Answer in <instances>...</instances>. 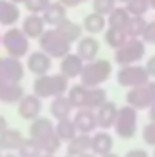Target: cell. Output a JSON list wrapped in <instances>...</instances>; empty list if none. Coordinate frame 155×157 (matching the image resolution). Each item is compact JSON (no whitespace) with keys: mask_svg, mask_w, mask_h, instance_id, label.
I'll list each match as a JSON object with an SVG mask.
<instances>
[{"mask_svg":"<svg viewBox=\"0 0 155 157\" xmlns=\"http://www.w3.org/2000/svg\"><path fill=\"white\" fill-rule=\"evenodd\" d=\"M80 157H99V155H95L93 152H86V154H82Z\"/></svg>","mask_w":155,"mask_h":157,"instance_id":"cell-44","label":"cell"},{"mask_svg":"<svg viewBox=\"0 0 155 157\" xmlns=\"http://www.w3.org/2000/svg\"><path fill=\"white\" fill-rule=\"evenodd\" d=\"M124 157H150V155H148V152H144V150L133 148V150H130V152H128Z\"/></svg>","mask_w":155,"mask_h":157,"instance_id":"cell-40","label":"cell"},{"mask_svg":"<svg viewBox=\"0 0 155 157\" xmlns=\"http://www.w3.org/2000/svg\"><path fill=\"white\" fill-rule=\"evenodd\" d=\"M86 152H91V133L78 132L73 139L68 141V154L73 157H80Z\"/></svg>","mask_w":155,"mask_h":157,"instance_id":"cell-21","label":"cell"},{"mask_svg":"<svg viewBox=\"0 0 155 157\" xmlns=\"http://www.w3.org/2000/svg\"><path fill=\"white\" fill-rule=\"evenodd\" d=\"M66 6L64 4H60V2H51L44 11H42V18L46 20V24L49 26V28H55V26H59L62 20H66L68 17H66Z\"/></svg>","mask_w":155,"mask_h":157,"instance_id":"cell-19","label":"cell"},{"mask_svg":"<svg viewBox=\"0 0 155 157\" xmlns=\"http://www.w3.org/2000/svg\"><path fill=\"white\" fill-rule=\"evenodd\" d=\"M152 80L148 70L144 66H137V64H126V66H120V70L117 71V82L119 86L122 88H135V86H141L144 82Z\"/></svg>","mask_w":155,"mask_h":157,"instance_id":"cell-9","label":"cell"},{"mask_svg":"<svg viewBox=\"0 0 155 157\" xmlns=\"http://www.w3.org/2000/svg\"><path fill=\"white\" fill-rule=\"evenodd\" d=\"M17 154L20 157H40L44 154V150L40 148V144L37 141H33L29 137V139H24V143L20 144V148L17 150Z\"/></svg>","mask_w":155,"mask_h":157,"instance_id":"cell-32","label":"cell"},{"mask_svg":"<svg viewBox=\"0 0 155 157\" xmlns=\"http://www.w3.org/2000/svg\"><path fill=\"white\" fill-rule=\"evenodd\" d=\"M66 157H73V155H70V154H68V155H66Z\"/></svg>","mask_w":155,"mask_h":157,"instance_id":"cell-52","label":"cell"},{"mask_svg":"<svg viewBox=\"0 0 155 157\" xmlns=\"http://www.w3.org/2000/svg\"><path fill=\"white\" fill-rule=\"evenodd\" d=\"M39 44H40V49L46 51L51 59H62L70 53L71 49V44L64 39L55 28H49L42 33V37L39 39Z\"/></svg>","mask_w":155,"mask_h":157,"instance_id":"cell-4","label":"cell"},{"mask_svg":"<svg viewBox=\"0 0 155 157\" xmlns=\"http://www.w3.org/2000/svg\"><path fill=\"white\" fill-rule=\"evenodd\" d=\"M0 157H4V155H2V150H0Z\"/></svg>","mask_w":155,"mask_h":157,"instance_id":"cell-51","label":"cell"},{"mask_svg":"<svg viewBox=\"0 0 155 157\" xmlns=\"http://www.w3.org/2000/svg\"><path fill=\"white\" fill-rule=\"evenodd\" d=\"M148 119H150V122H155V102L148 108Z\"/></svg>","mask_w":155,"mask_h":157,"instance_id":"cell-42","label":"cell"},{"mask_svg":"<svg viewBox=\"0 0 155 157\" xmlns=\"http://www.w3.org/2000/svg\"><path fill=\"white\" fill-rule=\"evenodd\" d=\"M28 70L33 73V75H46L49 73L51 70V57L46 53V51H35L28 57Z\"/></svg>","mask_w":155,"mask_h":157,"instance_id":"cell-14","label":"cell"},{"mask_svg":"<svg viewBox=\"0 0 155 157\" xmlns=\"http://www.w3.org/2000/svg\"><path fill=\"white\" fill-rule=\"evenodd\" d=\"M0 78L20 82L24 78V64L20 62V59L11 57V55L0 57Z\"/></svg>","mask_w":155,"mask_h":157,"instance_id":"cell-10","label":"cell"},{"mask_svg":"<svg viewBox=\"0 0 155 157\" xmlns=\"http://www.w3.org/2000/svg\"><path fill=\"white\" fill-rule=\"evenodd\" d=\"M0 42H2V35H0Z\"/></svg>","mask_w":155,"mask_h":157,"instance_id":"cell-53","label":"cell"},{"mask_svg":"<svg viewBox=\"0 0 155 157\" xmlns=\"http://www.w3.org/2000/svg\"><path fill=\"white\" fill-rule=\"evenodd\" d=\"M146 55V42L142 39H128L119 49H115L117 64H135Z\"/></svg>","mask_w":155,"mask_h":157,"instance_id":"cell-8","label":"cell"},{"mask_svg":"<svg viewBox=\"0 0 155 157\" xmlns=\"http://www.w3.org/2000/svg\"><path fill=\"white\" fill-rule=\"evenodd\" d=\"M117 112H119V106L112 101H106L102 106H99L95 110V115H97V124L102 128V130H108L115 124L117 119Z\"/></svg>","mask_w":155,"mask_h":157,"instance_id":"cell-16","label":"cell"},{"mask_svg":"<svg viewBox=\"0 0 155 157\" xmlns=\"http://www.w3.org/2000/svg\"><path fill=\"white\" fill-rule=\"evenodd\" d=\"M106 24H108V17H104V15L93 11V13H89V15L84 17L82 28H84V31L89 33V35H99V33H102V31L106 29Z\"/></svg>","mask_w":155,"mask_h":157,"instance_id":"cell-24","label":"cell"},{"mask_svg":"<svg viewBox=\"0 0 155 157\" xmlns=\"http://www.w3.org/2000/svg\"><path fill=\"white\" fill-rule=\"evenodd\" d=\"M128 39H130L128 33L122 31V29H113V28H110V29L104 33V40H106V44H108L110 48H113V49H119V48H120Z\"/></svg>","mask_w":155,"mask_h":157,"instance_id":"cell-31","label":"cell"},{"mask_svg":"<svg viewBox=\"0 0 155 157\" xmlns=\"http://www.w3.org/2000/svg\"><path fill=\"white\" fill-rule=\"evenodd\" d=\"M148 4H150V7H153L155 9V0H148Z\"/></svg>","mask_w":155,"mask_h":157,"instance_id":"cell-48","label":"cell"},{"mask_svg":"<svg viewBox=\"0 0 155 157\" xmlns=\"http://www.w3.org/2000/svg\"><path fill=\"white\" fill-rule=\"evenodd\" d=\"M106 101H108L106 91H104L100 86L89 88V101H88V108H89V110H97V108L102 106Z\"/></svg>","mask_w":155,"mask_h":157,"instance_id":"cell-33","label":"cell"},{"mask_svg":"<svg viewBox=\"0 0 155 157\" xmlns=\"http://www.w3.org/2000/svg\"><path fill=\"white\" fill-rule=\"evenodd\" d=\"M126 9L130 11L131 17H144L150 9V4H148V0H128Z\"/></svg>","mask_w":155,"mask_h":157,"instance_id":"cell-34","label":"cell"},{"mask_svg":"<svg viewBox=\"0 0 155 157\" xmlns=\"http://www.w3.org/2000/svg\"><path fill=\"white\" fill-rule=\"evenodd\" d=\"M40 157H55V154H42Z\"/></svg>","mask_w":155,"mask_h":157,"instance_id":"cell-49","label":"cell"},{"mask_svg":"<svg viewBox=\"0 0 155 157\" xmlns=\"http://www.w3.org/2000/svg\"><path fill=\"white\" fill-rule=\"evenodd\" d=\"M68 90V77L62 73L57 75H39L33 82V93L39 95L40 99H47V97H57V95H64Z\"/></svg>","mask_w":155,"mask_h":157,"instance_id":"cell-2","label":"cell"},{"mask_svg":"<svg viewBox=\"0 0 155 157\" xmlns=\"http://www.w3.org/2000/svg\"><path fill=\"white\" fill-rule=\"evenodd\" d=\"M55 29L68 40L70 44H73V42H78V40H80V35H82V29H84V28H80V24H77V22L66 18V20H62L59 26H55Z\"/></svg>","mask_w":155,"mask_h":157,"instance_id":"cell-25","label":"cell"},{"mask_svg":"<svg viewBox=\"0 0 155 157\" xmlns=\"http://www.w3.org/2000/svg\"><path fill=\"white\" fill-rule=\"evenodd\" d=\"M100 157H120V155H117V154H113V152H110V154H106V155H100Z\"/></svg>","mask_w":155,"mask_h":157,"instance_id":"cell-46","label":"cell"},{"mask_svg":"<svg viewBox=\"0 0 155 157\" xmlns=\"http://www.w3.org/2000/svg\"><path fill=\"white\" fill-rule=\"evenodd\" d=\"M51 4V0H24V7L29 13H39L42 15V11Z\"/></svg>","mask_w":155,"mask_h":157,"instance_id":"cell-36","label":"cell"},{"mask_svg":"<svg viewBox=\"0 0 155 157\" xmlns=\"http://www.w3.org/2000/svg\"><path fill=\"white\" fill-rule=\"evenodd\" d=\"M146 70H148V73H150V77L155 78V55L153 57H150L148 59V62H146V66H144Z\"/></svg>","mask_w":155,"mask_h":157,"instance_id":"cell-39","label":"cell"},{"mask_svg":"<svg viewBox=\"0 0 155 157\" xmlns=\"http://www.w3.org/2000/svg\"><path fill=\"white\" fill-rule=\"evenodd\" d=\"M142 139L146 144L155 146V122H150L142 128Z\"/></svg>","mask_w":155,"mask_h":157,"instance_id":"cell-37","label":"cell"},{"mask_svg":"<svg viewBox=\"0 0 155 157\" xmlns=\"http://www.w3.org/2000/svg\"><path fill=\"white\" fill-rule=\"evenodd\" d=\"M112 75V64L110 60L106 59H95V60H89L84 64V70L80 73V82L89 86V88H95V86H100L104 84Z\"/></svg>","mask_w":155,"mask_h":157,"instance_id":"cell-3","label":"cell"},{"mask_svg":"<svg viewBox=\"0 0 155 157\" xmlns=\"http://www.w3.org/2000/svg\"><path fill=\"white\" fill-rule=\"evenodd\" d=\"M146 26H148V20H144V17H131L126 26V33L130 39H142Z\"/></svg>","mask_w":155,"mask_h":157,"instance_id":"cell-30","label":"cell"},{"mask_svg":"<svg viewBox=\"0 0 155 157\" xmlns=\"http://www.w3.org/2000/svg\"><path fill=\"white\" fill-rule=\"evenodd\" d=\"M46 20L42 18L39 13H29L24 20H22V29L29 39H40L42 33L46 31Z\"/></svg>","mask_w":155,"mask_h":157,"instance_id":"cell-17","label":"cell"},{"mask_svg":"<svg viewBox=\"0 0 155 157\" xmlns=\"http://www.w3.org/2000/svg\"><path fill=\"white\" fill-rule=\"evenodd\" d=\"M68 97L73 104V108H88V101H89V86L86 84H75L70 88Z\"/></svg>","mask_w":155,"mask_h":157,"instance_id":"cell-26","label":"cell"},{"mask_svg":"<svg viewBox=\"0 0 155 157\" xmlns=\"http://www.w3.org/2000/svg\"><path fill=\"white\" fill-rule=\"evenodd\" d=\"M49 112H51V115L57 119V121L68 119V117H71L73 104H71L70 97H66V95H57V97H53V101H51Z\"/></svg>","mask_w":155,"mask_h":157,"instance_id":"cell-23","label":"cell"},{"mask_svg":"<svg viewBox=\"0 0 155 157\" xmlns=\"http://www.w3.org/2000/svg\"><path fill=\"white\" fill-rule=\"evenodd\" d=\"M59 2H60V4H64L66 7H77L82 0H59Z\"/></svg>","mask_w":155,"mask_h":157,"instance_id":"cell-41","label":"cell"},{"mask_svg":"<svg viewBox=\"0 0 155 157\" xmlns=\"http://www.w3.org/2000/svg\"><path fill=\"white\" fill-rule=\"evenodd\" d=\"M126 102L133 106L137 112L148 110L155 102V80H148L141 86L130 88V91L126 93Z\"/></svg>","mask_w":155,"mask_h":157,"instance_id":"cell-6","label":"cell"},{"mask_svg":"<svg viewBox=\"0 0 155 157\" xmlns=\"http://www.w3.org/2000/svg\"><path fill=\"white\" fill-rule=\"evenodd\" d=\"M18 115L26 121H33L40 115L42 112V102H40V97L31 93V95H24L20 101H18Z\"/></svg>","mask_w":155,"mask_h":157,"instance_id":"cell-11","label":"cell"},{"mask_svg":"<svg viewBox=\"0 0 155 157\" xmlns=\"http://www.w3.org/2000/svg\"><path fill=\"white\" fill-rule=\"evenodd\" d=\"M117 2H120V4H126V2H128V0H117Z\"/></svg>","mask_w":155,"mask_h":157,"instance_id":"cell-50","label":"cell"},{"mask_svg":"<svg viewBox=\"0 0 155 157\" xmlns=\"http://www.w3.org/2000/svg\"><path fill=\"white\" fill-rule=\"evenodd\" d=\"M22 143H24V135H22L20 130L7 128L0 135V150L2 152H17Z\"/></svg>","mask_w":155,"mask_h":157,"instance_id":"cell-20","label":"cell"},{"mask_svg":"<svg viewBox=\"0 0 155 157\" xmlns=\"http://www.w3.org/2000/svg\"><path fill=\"white\" fill-rule=\"evenodd\" d=\"M73 122H75V126H77V130L80 133H91L99 126L95 112L89 110V108H78L77 113L73 115Z\"/></svg>","mask_w":155,"mask_h":157,"instance_id":"cell-13","label":"cell"},{"mask_svg":"<svg viewBox=\"0 0 155 157\" xmlns=\"http://www.w3.org/2000/svg\"><path fill=\"white\" fill-rule=\"evenodd\" d=\"M113 148V137L108 132H97L91 135V152L95 155H106Z\"/></svg>","mask_w":155,"mask_h":157,"instance_id":"cell-22","label":"cell"},{"mask_svg":"<svg viewBox=\"0 0 155 157\" xmlns=\"http://www.w3.org/2000/svg\"><path fill=\"white\" fill-rule=\"evenodd\" d=\"M29 137L33 141H37L40 148L44 150V154H55L60 150L62 141L55 132V126L49 119L46 117H37L31 121L29 126Z\"/></svg>","mask_w":155,"mask_h":157,"instance_id":"cell-1","label":"cell"},{"mask_svg":"<svg viewBox=\"0 0 155 157\" xmlns=\"http://www.w3.org/2000/svg\"><path fill=\"white\" fill-rule=\"evenodd\" d=\"M55 132H57V135L60 137L62 143H68L70 139H73V137L78 133V130H77V126H75V122H73V119H70V117L57 121Z\"/></svg>","mask_w":155,"mask_h":157,"instance_id":"cell-29","label":"cell"},{"mask_svg":"<svg viewBox=\"0 0 155 157\" xmlns=\"http://www.w3.org/2000/svg\"><path fill=\"white\" fill-rule=\"evenodd\" d=\"M130 18H131V15H130V11H128L126 7H115V9L108 15V26L113 28V29H122V31H126V26H128Z\"/></svg>","mask_w":155,"mask_h":157,"instance_id":"cell-28","label":"cell"},{"mask_svg":"<svg viewBox=\"0 0 155 157\" xmlns=\"http://www.w3.org/2000/svg\"><path fill=\"white\" fill-rule=\"evenodd\" d=\"M117 7V0H93V11L108 17Z\"/></svg>","mask_w":155,"mask_h":157,"instance_id":"cell-35","label":"cell"},{"mask_svg":"<svg viewBox=\"0 0 155 157\" xmlns=\"http://www.w3.org/2000/svg\"><path fill=\"white\" fill-rule=\"evenodd\" d=\"M84 60L78 57L77 53H68L66 57L60 59V73L66 75L68 78H75V77H80L82 70H84Z\"/></svg>","mask_w":155,"mask_h":157,"instance_id":"cell-15","label":"cell"},{"mask_svg":"<svg viewBox=\"0 0 155 157\" xmlns=\"http://www.w3.org/2000/svg\"><path fill=\"white\" fill-rule=\"evenodd\" d=\"M82 2H86V0H82Z\"/></svg>","mask_w":155,"mask_h":157,"instance_id":"cell-55","label":"cell"},{"mask_svg":"<svg viewBox=\"0 0 155 157\" xmlns=\"http://www.w3.org/2000/svg\"><path fill=\"white\" fill-rule=\"evenodd\" d=\"M99 49H100V44H99V40L93 39V37H82L77 42V55L84 62L95 60L97 55H99Z\"/></svg>","mask_w":155,"mask_h":157,"instance_id":"cell-18","label":"cell"},{"mask_svg":"<svg viewBox=\"0 0 155 157\" xmlns=\"http://www.w3.org/2000/svg\"><path fill=\"white\" fill-rule=\"evenodd\" d=\"M20 18V9L17 4L9 0H0V24L4 26H13Z\"/></svg>","mask_w":155,"mask_h":157,"instance_id":"cell-27","label":"cell"},{"mask_svg":"<svg viewBox=\"0 0 155 157\" xmlns=\"http://www.w3.org/2000/svg\"><path fill=\"white\" fill-rule=\"evenodd\" d=\"M142 40L146 44H155V20L153 22H148L144 33H142Z\"/></svg>","mask_w":155,"mask_h":157,"instance_id":"cell-38","label":"cell"},{"mask_svg":"<svg viewBox=\"0 0 155 157\" xmlns=\"http://www.w3.org/2000/svg\"><path fill=\"white\" fill-rule=\"evenodd\" d=\"M2 46L6 48L7 55L22 59L29 51V37L24 33L22 28H9L2 35Z\"/></svg>","mask_w":155,"mask_h":157,"instance_id":"cell-5","label":"cell"},{"mask_svg":"<svg viewBox=\"0 0 155 157\" xmlns=\"http://www.w3.org/2000/svg\"><path fill=\"white\" fill-rule=\"evenodd\" d=\"M6 130H7V121H6L4 115H0V135H2Z\"/></svg>","mask_w":155,"mask_h":157,"instance_id":"cell-43","label":"cell"},{"mask_svg":"<svg viewBox=\"0 0 155 157\" xmlns=\"http://www.w3.org/2000/svg\"><path fill=\"white\" fill-rule=\"evenodd\" d=\"M153 157H155V152H153Z\"/></svg>","mask_w":155,"mask_h":157,"instance_id":"cell-54","label":"cell"},{"mask_svg":"<svg viewBox=\"0 0 155 157\" xmlns=\"http://www.w3.org/2000/svg\"><path fill=\"white\" fill-rule=\"evenodd\" d=\"M4 157H20V155H18V154H13V152H7Z\"/></svg>","mask_w":155,"mask_h":157,"instance_id":"cell-45","label":"cell"},{"mask_svg":"<svg viewBox=\"0 0 155 157\" xmlns=\"http://www.w3.org/2000/svg\"><path fill=\"white\" fill-rule=\"evenodd\" d=\"M9 2H13V4H17V6H18V4H24V0H9Z\"/></svg>","mask_w":155,"mask_h":157,"instance_id":"cell-47","label":"cell"},{"mask_svg":"<svg viewBox=\"0 0 155 157\" xmlns=\"http://www.w3.org/2000/svg\"><path fill=\"white\" fill-rule=\"evenodd\" d=\"M24 97V90L20 82H11L0 78V102L6 104H18V101Z\"/></svg>","mask_w":155,"mask_h":157,"instance_id":"cell-12","label":"cell"},{"mask_svg":"<svg viewBox=\"0 0 155 157\" xmlns=\"http://www.w3.org/2000/svg\"><path fill=\"white\" fill-rule=\"evenodd\" d=\"M113 130L120 139H131L137 133V110L133 106H122L117 112Z\"/></svg>","mask_w":155,"mask_h":157,"instance_id":"cell-7","label":"cell"}]
</instances>
